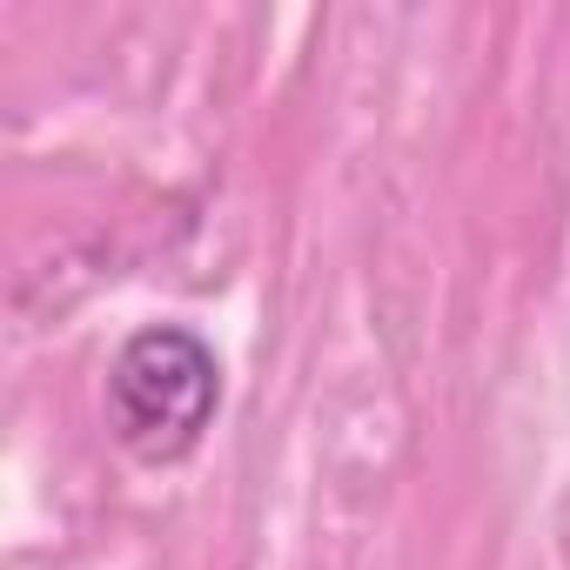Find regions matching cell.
<instances>
[{"label": "cell", "mask_w": 570, "mask_h": 570, "mask_svg": "<svg viewBox=\"0 0 570 570\" xmlns=\"http://www.w3.org/2000/svg\"><path fill=\"white\" fill-rule=\"evenodd\" d=\"M222 403V370L215 350L175 323L141 330L121 343L115 370H108V410H115V436L141 456V463H175L202 443L208 416Z\"/></svg>", "instance_id": "cell-1"}]
</instances>
